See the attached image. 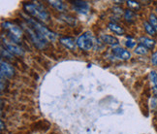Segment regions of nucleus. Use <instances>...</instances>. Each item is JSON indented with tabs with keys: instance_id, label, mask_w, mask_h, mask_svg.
<instances>
[{
	"instance_id": "nucleus-20",
	"label": "nucleus",
	"mask_w": 157,
	"mask_h": 134,
	"mask_svg": "<svg viewBox=\"0 0 157 134\" xmlns=\"http://www.w3.org/2000/svg\"><path fill=\"white\" fill-rule=\"evenodd\" d=\"M127 5H128V7L130 8V10H135V11H138L139 9L141 8V5L139 2L137 1H132V0H128L127 2Z\"/></svg>"
},
{
	"instance_id": "nucleus-6",
	"label": "nucleus",
	"mask_w": 157,
	"mask_h": 134,
	"mask_svg": "<svg viewBox=\"0 0 157 134\" xmlns=\"http://www.w3.org/2000/svg\"><path fill=\"white\" fill-rule=\"evenodd\" d=\"M2 42H3V45L5 46V48L7 49V50L12 53V54H16V56H23V52L22 48H21L17 44L14 43V42H12L10 40H7L6 38H4L2 36Z\"/></svg>"
},
{
	"instance_id": "nucleus-3",
	"label": "nucleus",
	"mask_w": 157,
	"mask_h": 134,
	"mask_svg": "<svg viewBox=\"0 0 157 134\" xmlns=\"http://www.w3.org/2000/svg\"><path fill=\"white\" fill-rule=\"evenodd\" d=\"M22 27L23 29L25 30V31L28 33L29 35V37L30 39H31V41L33 42V44L39 48V49H44L47 45V41L42 37V36L37 32V31H35V30L31 27V26H29L28 24L25 22V23H22Z\"/></svg>"
},
{
	"instance_id": "nucleus-21",
	"label": "nucleus",
	"mask_w": 157,
	"mask_h": 134,
	"mask_svg": "<svg viewBox=\"0 0 157 134\" xmlns=\"http://www.w3.org/2000/svg\"><path fill=\"white\" fill-rule=\"evenodd\" d=\"M149 23L153 26V28L157 31V17L155 14H150L149 15Z\"/></svg>"
},
{
	"instance_id": "nucleus-10",
	"label": "nucleus",
	"mask_w": 157,
	"mask_h": 134,
	"mask_svg": "<svg viewBox=\"0 0 157 134\" xmlns=\"http://www.w3.org/2000/svg\"><path fill=\"white\" fill-rule=\"evenodd\" d=\"M59 41L64 47L69 49V50H75L77 42H75V40L72 37H62L59 39Z\"/></svg>"
},
{
	"instance_id": "nucleus-19",
	"label": "nucleus",
	"mask_w": 157,
	"mask_h": 134,
	"mask_svg": "<svg viewBox=\"0 0 157 134\" xmlns=\"http://www.w3.org/2000/svg\"><path fill=\"white\" fill-rule=\"evenodd\" d=\"M1 57L3 58H5L6 60H13L14 57H13V54H12L7 49H4V47L2 46L1 47Z\"/></svg>"
},
{
	"instance_id": "nucleus-4",
	"label": "nucleus",
	"mask_w": 157,
	"mask_h": 134,
	"mask_svg": "<svg viewBox=\"0 0 157 134\" xmlns=\"http://www.w3.org/2000/svg\"><path fill=\"white\" fill-rule=\"evenodd\" d=\"M77 46L83 51H89L93 48L94 38L90 32H86L77 39Z\"/></svg>"
},
{
	"instance_id": "nucleus-12",
	"label": "nucleus",
	"mask_w": 157,
	"mask_h": 134,
	"mask_svg": "<svg viewBox=\"0 0 157 134\" xmlns=\"http://www.w3.org/2000/svg\"><path fill=\"white\" fill-rule=\"evenodd\" d=\"M139 42L141 43V45L144 46L146 48H147L148 50H151V49L154 48L155 46V41L151 38L146 37V36H143L140 39H139Z\"/></svg>"
},
{
	"instance_id": "nucleus-7",
	"label": "nucleus",
	"mask_w": 157,
	"mask_h": 134,
	"mask_svg": "<svg viewBox=\"0 0 157 134\" xmlns=\"http://www.w3.org/2000/svg\"><path fill=\"white\" fill-rule=\"evenodd\" d=\"M1 79L5 78H12L15 75V69L14 67L11 64H9L8 62L4 61V60H1Z\"/></svg>"
},
{
	"instance_id": "nucleus-2",
	"label": "nucleus",
	"mask_w": 157,
	"mask_h": 134,
	"mask_svg": "<svg viewBox=\"0 0 157 134\" xmlns=\"http://www.w3.org/2000/svg\"><path fill=\"white\" fill-rule=\"evenodd\" d=\"M23 9L26 13L30 16H32L36 19H38L40 21L47 22L50 19L49 13L44 9V7H42L39 4H34V3H25L23 5Z\"/></svg>"
},
{
	"instance_id": "nucleus-18",
	"label": "nucleus",
	"mask_w": 157,
	"mask_h": 134,
	"mask_svg": "<svg viewBox=\"0 0 157 134\" xmlns=\"http://www.w3.org/2000/svg\"><path fill=\"white\" fill-rule=\"evenodd\" d=\"M134 52H135L136 54H140V56H144V54H147V53H148V49L140 44L139 46H137V48L135 49V51H134Z\"/></svg>"
},
{
	"instance_id": "nucleus-8",
	"label": "nucleus",
	"mask_w": 157,
	"mask_h": 134,
	"mask_svg": "<svg viewBox=\"0 0 157 134\" xmlns=\"http://www.w3.org/2000/svg\"><path fill=\"white\" fill-rule=\"evenodd\" d=\"M112 52L117 58L121 59V60H128L131 58L130 52H128L127 50H124V49L120 48V47H113Z\"/></svg>"
},
{
	"instance_id": "nucleus-1",
	"label": "nucleus",
	"mask_w": 157,
	"mask_h": 134,
	"mask_svg": "<svg viewBox=\"0 0 157 134\" xmlns=\"http://www.w3.org/2000/svg\"><path fill=\"white\" fill-rule=\"evenodd\" d=\"M25 22H26V23L28 24V26H31L35 30V31H37L47 42L48 41L53 42V41L56 40L57 35L54 32L51 31L50 29H48L46 26H44L43 24H42L41 22H39L38 21H35L34 19L27 18V17H25Z\"/></svg>"
},
{
	"instance_id": "nucleus-24",
	"label": "nucleus",
	"mask_w": 157,
	"mask_h": 134,
	"mask_svg": "<svg viewBox=\"0 0 157 134\" xmlns=\"http://www.w3.org/2000/svg\"><path fill=\"white\" fill-rule=\"evenodd\" d=\"M151 63L154 66H157V52L152 53V56H151Z\"/></svg>"
},
{
	"instance_id": "nucleus-15",
	"label": "nucleus",
	"mask_w": 157,
	"mask_h": 134,
	"mask_svg": "<svg viewBox=\"0 0 157 134\" xmlns=\"http://www.w3.org/2000/svg\"><path fill=\"white\" fill-rule=\"evenodd\" d=\"M124 19L126 20V22H135V20H136V14L134 13V11L128 9V10H126L124 12Z\"/></svg>"
},
{
	"instance_id": "nucleus-25",
	"label": "nucleus",
	"mask_w": 157,
	"mask_h": 134,
	"mask_svg": "<svg viewBox=\"0 0 157 134\" xmlns=\"http://www.w3.org/2000/svg\"><path fill=\"white\" fill-rule=\"evenodd\" d=\"M4 128V123H3V120H1V130Z\"/></svg>"
},
{
	"instance_id": "nucleus-16",
	"label": "nucleus",
	"mask_w": 157,
	"mask_h": 134,
	"mask_svg": "<svg viewBox=\"0 0 157 134\" xmlns=\"http://www.w3.org/2000/svg\"><path fill=\"white\" fill-rule=\"evenodd\" d=\"M50 5L52 6L53 8H56L57 11L59 12H63L65 10V6L63 4L62 1H57V0H52V1H49Z\"/></svg>"
},
{
	"instance_id": "nucleus-23",
	"label": "nucleus",
	"mask_w": 157,
	"mask_h": 134,
	"mask_svg": "<svg viewBox=\"0 0 157 134\" xmlns=\"http://www.w3.org/2000/svg\"><path fill=\"white\" fill-rule=\"evenodd\" d=\"M125 45H126V47H127V48H129V49H132V48H134V47H135V45H136V42H135L134 40H132V39H129V40L126 41Z\"/></svg>"
},
{
	"instance_id": "nucleus-5",
	"label": "nucleus",
	"mask_w": 157,
	"mask_h": 134,
	"mask_svg": "<svg viewBox=\"0 0 157 134\" xmlns=\"http://www.w3.org/2000/svg\"><path fill=\"white\" fill-rule=\"evenodd\" d=\"M2 27L6 30H8V35L14 36V37L17 39H21L22 37L23 32L21 28L15 23H12L10 22H5L2 23Z\"/></svg>"
},
{
	"instance_id": "nucleus-14",
	"label": "nucleus",
	"mask_w": 157,
	"mask_h": 134,
	"mask_svg": "<svg viewBox=\"0 0 157 134\" xmlns=\"http://www.w3.org/2000/svg\"><path fill=\"white\" fill-rule=\"evenodd\" d=\"M149 79H150V82H151L152 87H153V93H154L155 96H157V73L155 71H150Z\"/></svg>"
},
{
	"instance_id": "nucleus-22",
	"label": "nucleus",
	"mask_w": 157,
	"mask_h": 134,
	"mask_svg": "<svg viewBox=\"0 0 157 134\" xmlns=\"http://www.w3.org/2000/svg\"><path fill=\"white\" fill-rule=\"evenodd\" d=\"M62 19L67 22L68 24H70V26H74V24H76V20L74 19L73 17H71V16H62Z\"/></svg>"
},
{
	"instance_id": "nucleus-13",
	"label": "nucleus",
	"mask_w": 157,
	"mask_h": 134,
	"mask_svg": "<svg viewBox=\"0 0 157 134\" xmlns=\"http://www.w3.org/2000/svg\"><path fill=\"white\" fill-rule=\"evenodd\" d=\"M108 26L113 33H116L117 35H123L125 33V30L123 29V27L118 26V24H117L116 22H110L108 24Z\"/></svg>"
},
{
	"instance_id": "nucleus-17",
	"label": "nucleus",
	"mask_w": 157,
	"mask_h": 134,
	"mask_svg": "<svg viewBox=\"0 0 157 134\" xmlns=\"http://www.w3.org/2000/svg\"><path fill=\"white\" fill-rule=\"evenodd\" d=\"M144 30L147 31V33L150 36H154L156 35V30L153 28V26L150 24L148 22H144Z\"/></svg>"
},
{
	"instance_id": "nucleus-9",
	"label": "nucleus",
	"mask_w": 157,
	"mask_h": 134,
	"mask_svg": "<svg viewBox=\"0 0 157 134\" xmlns=\"http://www.w3.org/2000/svg\"><path fill=\"white\" fill-rule=\"evenodd\" d=\"M75 10L80 14H86L89 11V5L86 1H81V0H76V1L72 2Z\"/></svg>"
},
{
	"instance_id": "nucleus-11",
	"label": "nucleus",
	"mask_w": 157,
	"mask_h": 134,
	"mask_svg": "<svg viewBox=\"0 0 157 134\" xmlns=\"http://www.w3.org/2000/svg\"><path fill=\"white\" fill-rule=\"evenodd\" d=\"M101 39L103 40L104 43L106 44H109L111 46H117L119 44V41L117 37H114V36H112V35H106V34H103L101 35Z\"/></svg>"
}]
</instances>
